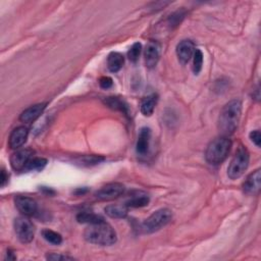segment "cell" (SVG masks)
<instances>
[{
    "label": "cell",
    "mask_w": 261,
    "mask_h": 261,
    "mask_svg": "<svg viewBox=\"0 0 261 261\" xmlns=\"http://www.w3.org/2000/svg\"><path fill=\"white\" fill-rule=\"evenodd\" d=\"M242 113V102L234 99L228 102L222 109L219 117V129L223 136L233 134L239 126Z\"/></svg>",
    "instance_id": "6da1fadb"
},
{
    "label": "cell",
    "mask_w": 261,
    "mask_h": 261,
    "mask_svg": "<svg viewBox=\"0 0 261 261\" xmlns=\"http://www.w3.org/2000/svg\"><path fill=\"white\" fill-rule=\"evenodd\" d=\"M84 238L91 244L111 246L116 242L117 236L114 229L103 221L97 224L89 225L84 232Z\"/></svg>",
    "instance_id": "7a4b0ae2"
},
{
    "label": "cell",
    "mask_w": 261,
    "mask_h": 261,
    "mask_svg": "<svg viewBox=\"0 0 261 261\" xmlns=\"http://www.w3.org/2000/svg\"><path fill=\"white\" fill-rule=\"evenodd\" d=\"M232 149V141L227 136H221L212 140L205 152V159L211 165L222 164L229 156Z\"/></svg>",
    "instance_id": "3957f363"
},
{
    "label": "cell",
    "mask_w": 261,
    "mask_h": 261,
    "mask_svg": "<svg viewBox=\"0 0 261 261\" xmlns=\"http://www.w3.org/2000/svg\"><path fill=\"white\" fill-rule=\"evenodd\" d=\"M249 161L250 155L248 150L245 147L241 146L238 151L236 152L228 168L229 178L231 180H237L241 178L249 167Z\"/></svg>",
    "instance_id": "277c9868"
},
{
    "label": "cell",
    "mask_w": 261,
    "mask_h": 261,
    "mask_svg": "<svg viewBox=\"0 0 261 261\" xmlns=\"http://www.w3.org/2000/svg\"><path fill=\"white\" fill-rule=\"evenodd\" d=\"M173 219V212L168 208L156 210L142 224V229L146 233H154L167 226Z\"/></svg>",
    "instance_id": "5b68a950"
},
{
    "label": "cell",
    "mask_w": 261,
    "mask_h": 261,
    "mask_svg": "<svg viewBox=\"0 0 261 261\" xmlns=\"http://www.w3.org/2000/svg\"><path fill=\"white\" fill-rule=\"evenodd\" d=\"M13 228L17 239L22 244H29L33 241L35 236V228L28 217L16 218L13 222Z\"/></svg>",
    "instance_id": "8992f818"
},
{
    "label": "cell",
    "mask_w": 261,
    "mask_h": 261,
    "mask_svg": "<svg viewBox=\"0 0 261 261\" xmlns=\"http://www.w3.org/2000/svg\"><path fill=\"white\" fill-rule=\"evenodd\" d=\"M125 186L121 183H110L100 188L95 193V196L101 201H110L121 197L125 193Z\"/></svg>",
    "instance_id": "52a82bcc"
},
{
    "label": "cell",
    "mask_w": 261,
    "mask_h": 261,
    "mask_svg": "<svg viewBox=\"0 0 261 261\" xmlns=\"http://www.w3.org/2000/svg\"><path fill=\"white\" fill-rule=\"evenodd\" d=\"M16 209L25 217H34L38 212V204L36 200L29 196L18 195L14 198Z\"/></svg>",
    "instance_id": "ba28073f"
},
{
    "label": "cell",
    "mask_w": 261,
    "mask_h": 261,
    "mask_svg": "<svg viewBox=\"0 0 261 261\" xmlns=\"http://www.w3.org/2000/svg\"><path fill=\"white\" fill-rule=\"evenodd\" d=\"M34 151L31 149H21L14 152L10 156V165L11 168L16 171H25L29 161L33 158Z\"/></svg>",
    "instance_id": "9c48e42d"
},
{
    "label": "cell",
    "mask_w": 261,
    "mask_h": 261,
    "mask_svg": "<svg viewBox=\"0 0 261 261\" xmlns=\"http://www.w3.org/2000/svg\"><path fill=\"white\" fill-rule=\"evenodd\" d=\"M261 189V176L260 170H256L251 173L243 183V191L249 196L258 195Z\"/></svg>",
    "instance_id": "30bf717a"
},
{
    "label": "cell",
    "mask_w": 261,
    "mask_h": 261,
    "mask_svg": "<svg viewBox=\"0 0 261 261\" xmlns=\"http://www.w3.org/2000/svg\"><path fill=\"white\" fill-rule=\"evenodd\" d=\"M195 45L191 40H183L177 46V55L181 63L186 64L190 61L195 52Z\"/></svg>",
    "instance_id": "8fae6325"
},
{
    "label": "cell",
    "mask_w": 261,
    "mask_h": 261,
    "mask_svg": "<svg viewBox=\"0 0 261 261\" xmlns=\"http://www.w3.org/2000/svg\"><path fill=\"white\" fill-rule=\"evenodd\" d=\"M29 130L26 127L15 128L8 139V146L10 149H18L27 142Z\"/></svg>",
    "instance_id": "7c38bea8"
},
{
    "label": "cell",
    "mask_w": 261,
    "mask_h": 261,
    "mask_svg": "<svg viewBox=\"0 0 261 261\" xmlns=\"http://www.w3.org/2000/svg\"><path fill=\"white\" fill-rule=\"evenodd\" d=\"M46 105H47L46 103H38V104L28 107L27 109H25L21 112V114L19 116V121L22 123H26V124L34 123L44 112Z\"/></svg>",
    "instance_id": "4fadbf2b"
},
{
    "label": "cell",
    "mask_w": 261,
    "mask_h": 261,
    "mask_svg": "<svg viewBox=\"0 0 261 261\" xmlns=\"http://www.w3.org/2000/svg\"><path fill=\"white\" fill-rule=\"evenodd\" d=\"M144 56H145V63H146L147 67L152 68V67L156 66V64L159 60V56H160L159 44L155 41H150L146 45Z\"/></svg>",
    "instance_id": "5bb4252c"
},
{
    "label": "cell",
    "mask_w": 261,
    "mask_h": 261,
    "mask_svg": "<svg viewBox=\"0 0 261 261\" xmlns=\"http://www.w3.org/2000/svg\"><path fill=\"white\" fill-rule=\"evenodd\" d=\"M151 141V130L149 128H142L140 130L137 144H136V151L140 155H145L149 151Z\"/></svg>",
    "instance_id": "9a60e30c"
},
{
    "label": "cell",
    "mask_w": 261,
    "mask_h": 261,
    "mask_svg": "<svg viewBox=\"0 0 261 261\" xmlns=\"http://www.w3.org/2000/svg\"><path fill=\"white\" fill-rule=\"evenodd\" d=\"M104 103L111 109L117 110L123 112L125 115L129 116L130 114V108L128 103L124 100L118 97H107L104 99Z\"/></svg>",
    "instance_id": "2e32d148"
},
{
    "label": "cell",
    "mask_w": 261,
    "mask_h": 261,
    "mask_svg": "<svg viewBox=\"0 0 261 261\" xmlns=\"http://www.w3.org/2000/svg\"><path fill=\"white\" fill-rule=\"evenodd\" d=\"M125 62L124 55L120 52H111L107 58V66L111 73H117L121 70Z\"/></svg>",
    "instance_id": "e0dca14e"
},
{
    "label": "cell",
    "mask_w": 261,
    "mask_h": 261,
    "mask_svg": "<svg viewBox=\"0 0 261 261\" xmlns=\"http://www.w3.org/2000/svg\"><path fill=\"white\" fill-rule=\"evenodd\" d=\"M156 103H157V95H155V94L149 95V96H147L146 98H144L143 101H142L141 112L143 113V115H145V116L152 115V113L155 109Z\"/></svg>",
    "instance_id": "ac0fdd59"
},
{
    "label": "cell",
    "mask_w": 261,
    "mask_h": 261,
    "mask_svg": "<svg viewBox=\"0 0 261 261\" xmlns=\"http://www.w3.org/2000/svg\"><path fill=\"white\" fill-rule=\"evenodd\" d=\"M105 213L111 219H124L128 215L127 206L123 205H108L105 207Z\"/></svg>",
    "instance_id": "d6986e66"
},
{
    "label": "cell",
    "mask_w": 261,
    "mask_h": 261,
    "mask_svg": "<svg viewBox=\"0 0 261 261\" xmlns=\"http://www.w3.org/2000/svg\"><path fill=\"white\" fill-rule=\"evenodd\" d=\"M148 203H149V197L146 194L138 193L131 196V198L126 202V206L132 208H140L148 205Z\"/></svg>",
    "instance_id": "ffe728a7"
},
{
    "label": "cell",
    "mask_w": 261,
    "mask_h": 261,
    "mask_svg": "<svg viewBox=\"0 0 261 261\" xmlns=\"http://www.w3.org/2000/svg\"><path fill=\"white\" fill-rule=\"evenodd\" d=\"M77 221L80 224H88V225H93V224H97L100 222H103V218L95 215V213L92 212H80L77 216Z\"/></svg>",
    "instance_id": "44dd1931"
},
{
    "label": "cell",
    "mask_w": 261,
    "mask_h": 261,
    "mask_svg": "<svg viewBox=\"0 0 261 261\" xmlns=\"http://www.w3.org/2000/svg\"><path fill=\"white\" fill-rule=\"evenodd\" d=\"M42 237H43L45 241H47L52 245L58 246L62 243L61 235L52 231V230H49V229H46V230L42 231Z\"/></svg>",
    "instance_id": "7402d4cb"
},
{
    "label": "cell",
    "mask_w": 261,
    "mask_h": 261,
    "mask_svg": "<svg viewBox=\"0 0 261 261\" xmlns=\"http://www.w3.org/2000/svg\"><path fill=\"white\" fill-rule=\"evenodd\" d=\"M47 163V160L45 158L42 157H33L28 165L25 171H41L45 168V165Z\"/></svg>",
    "instance_id": "603a6c76"
},
{
    "label": "cell",
    "mask_w": 261,
    "mask_h": 261,
    "mask_svg": "<svg viewBox=\"0 0 261 261\" xmlns=\"http://www.w3.org/2000/svg\"><path fill=\"white\" fill-rule=\"evenodd\" d=\"M194 62H193V72L195 75H198L201 69H202V65H203V53L200 49H196L194 52Z\"/></svg>",
    "instance_id": "cb8c5ba5"
},
{
    "label": "cell",
    "mask_w": 261,
    "mask_h": 261,
    "mask_svg": "<svg viewBox=\"0 0 261 261\" xmlns=\"http://www.w3.org/2000/svg\"><path fill=\"white\" fill-rule=\"evenodd\" d=\"M142 51V44L139 42H136L133 44V46L130 48L128 52V57L132 62H136L141 54Z\"/></svg>",
    "instance_id": "d4e9b609"
},
{
    "label": "cell",
    "mask_w": 261,
    "mask_h": 261,
    "mask_svg": "<svg viewBox=\"0 0 261 261\" xmlns=\"http://www.w3.org/2000/svg\"><path fill=\"white\" fill-rule=\"evenodd\" d=\"M104 160L103 157L100 156H95V155H87L81 158V162L83 165H94V164H97L100 161Z\"/></svg>",
    "instance_id": "484cf974"
},
{
    "label": "cell",
    "mask_w": 261,
    "mask_h": 261,
    "mask_svg": "<svg viewBox=\"0 0 261 261\" xmlns=\"http://www.w3.org/2000/svg\"><path fill=\"white\" fill-rule=\"evenodd\" d=\"M250 139L253 142V143L257 146L260 147V142H261V135H260V131L255 130L253 132L250 133Z\"/></svg>",
    "instance_id": "4316f807"
},
{
    "label": "cell",
    "mask_w": 261,
    "mask_h": 261,
    "mask_svg": "<svg viewBox=\"0 0 261 261\" xmlns=\"http://www.w3.org/2000/svg\"><path fill=\"white\" fill-rule=\"evenodd\" d=\"M47 259L49 260H74L73 257H69V256H65V255H60V254H56V253H51V254H48L46 256Z\"/></svg>",
    "instance_id": "83f0119b"
},
{
    "label": "cell",
    "mask_w": 261,
    "mask_h": 261,
    "mask_svg": "<svg viewBox=\"0 0 261 261\" xmlns=\"http://www.w3.org/2000/svg\"><path fill=\"white\" fill-rule=\"evenodd\" d=\"M99 85L102 89H109L113 86V82H112V79L109 77H102L99 80Z\"/></svg>",
    "instance_id": "f1b7e54d"
},
{
    "label": "cell",
    "mask_w": 261,
    "mask_h": 261,
    "mask_svg": "<svg viewBox=\"0 0 261 261\" xmlns=\"http://www.w3.org/2000/svg\"><path fill=\"white\" fill-rule=\"evenodd\" d=\"M8 182V175L4 170L1 171V177H0V185H1V188H3L6 183Z\"/></svg>",
    "instance_id": "f546056e"
}]
</instances>
